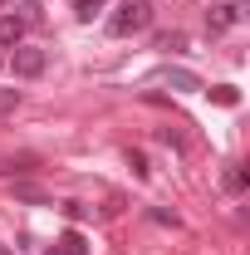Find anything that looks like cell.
Here are the masks:
<instances>
[{"mask_svg":"<svg viewBox=\"0 0 250 255\" xmlns=\"http://www.w3.org/2000/svg\"><path fill=\"white\" fill-rule=\"evenodd\" d=\"M152 25V0H118V10L108 15V34H142Z\"/></svg>","mask_w":250,"mask_h":255,"instance_id":"cell-1","label":"cell"},{"mask_svg":"<svg viewBox=\"0 0 250 255\" xmlns=\"http://www.w3.org/2000/svg\"><path fill=\"white\" fill-rule=\"evenodd\" d=\"M44 64H49V54H44L39 44H25V39H20V44L10 49V69H15V79H39Z\"/></svg>","mask_w":250,"mask_h":255,"instance_id":"cell-2","label":"cell"},{"mask_svg":"<svg viewBox=\"0 0 250 255\" xmlns=\"http://www.w3.org/2000/svg\"><path fill=\"white\" fill-rule=\"evenodd\" d=\"M241 20H246V10H241V5H211V10H206V30H211V34L236 30Z\"/></svg>","mask_w":250,"mask_h":255,"instance_id":"cell-3","label":"cell"},{"mask_svg":"<svg viewBox=\"0 0 250 255\" xmlns=\"http://www.w3.org/2000/svg\"><path fill=\"white\" fill-rule=\"evenodd\" d=\"M25 30H30V25H25L20 15H0V49H15V44L25 39Z\"/></svg>","mask_w":250,"mask_h":255,"instance_id":"cell-4","label":"cell"},{"mask_svg":"<svg viewBox=\"0 0 250 255\" xmlns=\"http://www.w3.org/2000/svg\"><path fill=\"white\" fill-rule=\"evenodd\" d=\"M59 255H89V241H84L79 231H64L59 236Z\"/></svg>","mask_w":250,"mask_h":255,"instance_id":"cell-5","label":"cell"},{"mask_svg":"<svg viewBox=\"0 0 250 255\" xmlns=\"http://www.w3.org/2000/svg\"><path fill=\"white\" fill-rule=\"evenodd\" d=\"M167 84L172 89H182V94H196L201 84H196V74H187V69H167Z\"/></svg>","mask_w":250,"mask_h":255,"instance_id":"cell-6","label":"cell"},{"mask_svg":"<svg viewBox=\"0 0 250 255\" xmlns=\"http://www.w3.org/2000/svg\"><path fill=\"white\" fill-rule=\"evenodd\" d=\"M211 98H216L221 108H236V103H241V94H236L231 84H216V89H211Z\"/></svg>","mask_w":250,"mask_h":255,"instance_id":"cell-7","label":"cell"},{"mask_svg":"<svg viewBox=\"0 0 250 255\" xmlns=\"http://www.w3.org/2000/svg\"><path fill=\"white\" fill-rule=\"evenodd\" d=\"M15 201H34V206H44L49 196H44L39 187H15Z\"/></svg>","mask_w":250,"mask_h":255,"instance_id":"cell-8","label":"cell"},{"mask_svg":"<svg viewBox=\"0 0 250 255\" xmlns=\"http://www.w3.org/2000/svg\"><path fill=\"white\" fill-rule=\"evenodd\" d=\"M103 5V0H74V10H79V20H94V10Z\"/></svg>","mask_w":250,"mask_h":255,"instance_id":"cell-9","label":"cell"},{"mask_svg":"<svg viewBox=\"0 0 250 255\" xmlns=\"http://www.w3.org/2000/svg\"><path fill=\"white\" fill-rule=\"evenodd\" d=\"M15 103H20V89H0V113H10Z\"/></svg>","mask_w":250,"mask_h":255,"instance_id":"cell-10","label":"cell"},{"mask_svg":"<svg viewBox=\"0 0 250 255\" xmlns=\"http://www.w3.org/2000/svg\"><path fill=\"white\" fill-rule=\"evenodd\" d=\"M226 187H231V191H246V172L231 167V172H226Z\"/></svg>","mask_w":250,"mask_h":255,"instance_id":"cell-11","label":"cell"},{"mask_svg":"<svg viewBox=\"0 0 250 255\" xmlns=\"http://www.w3.org/2000/svg\"><path fill=\"white\" fill-rule=\"evenodd\" d=\"M127 167H132L137 177H147V157H142V152H127Z\"/></svg>","mask_w":250,"mask_h":255,"instance_id":"cell-12","label":"cell"},{"mask_svg":"<svg viewBox=\"0 0 250 255\" xmlns=\"http://www.w3.org/2000/svg\"><path fill=\"white\" fill-rule=\"evenodd\" d=\"M20 20L25 25H39V5H20Z\"/></svg>","mask_w":250,"mask_h":255,"instance_id":"cell-13","label":"cell"},{"mask_svg":"<svg viewBox=\"0 0 250 255\" xmlns=\"http://www.w3.org/2000/svg\"><path fill=\"white\" fill-rule=\"evenodd\" d=\"M0 255H15V251H10V246H0Z\"/></svg>","mask_w":250,"mask_h":255,"instance_id":"cell-14","label":"cell"},{"mask_svg":"<svg viewBox=\"0 0 250 255\" xmlns=\"http://www.w3.org/2000/svg\"><path fill=\"white\" fill-rule=\"evenodd\" d=\"M0 172H10V162H0Z\"/></svg>","mask_w":250,"mask_h":255,"instance_id":"cell-15","label":"cell"},{"mask_svg":"<svg viewBox=\"0 0 250 255\" xmlns=\"http://www.w3.org/2000/svg\"><path fill=\"white\" fill-rule=\"evenodd\" d=\"M0 5H15V0H0Z\"/></svg>","mask_w":250,"mask_h":255,"instance_id":"cell-16","label":"cell"}]
</instances>
